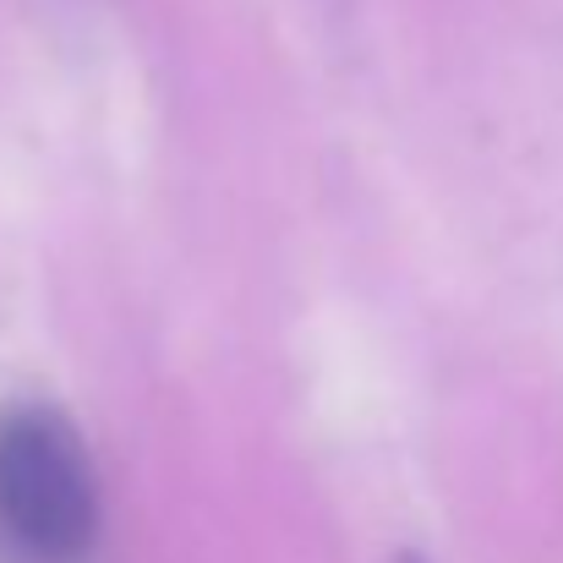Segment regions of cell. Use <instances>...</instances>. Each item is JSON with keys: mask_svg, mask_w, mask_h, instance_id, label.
Here are the masks:
<instances>
[{"mask_svg": "<svg viewBox=\"0 0 563 563\" xmlns=\"http://www.w3.org/2000/svg\"><path fill=\"white\" fill-rule=\"evenodd\" d=\"M99 482L82 438L44 405L0 416V548L22 563H88Z\"/></svg>", "mask_w": 563, "mask_h": 563, "instance_id": "6da1fadb", "label": "cell"}, {"mask_svg": "<svg viewBox=\"0 0 563 563\" xmlns=\"http://www.w3.org/2000/svg\"><path fill=\"white\" fill-rule=\"evenodd\" d=\"M405 563H421V559H405Z\"/></svg>", "mask_w": 563, "mask_h": 563, "instance_id": "7a4b0ae2", "label": "cell"}]
</instances>
